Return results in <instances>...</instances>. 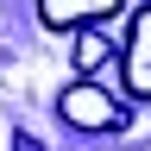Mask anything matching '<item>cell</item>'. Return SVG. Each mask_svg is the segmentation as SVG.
Wrapping results in <instances>:
<instances>
[{"label": "cell", "instance_id": "277c9868", "mask_svg": "<svg viewBox=\"0 0 151 151\" xmlns=\"http://www.w3.org/2000/svg\"><path fill=\"white\" fill-rule=\"evenodd\" d=\"M107 57H113V44H107V38L94 32V25H88V32H76V69H82L88 82H94V69H101Z\"/></svg>", "mask_w": 151, "mask_h": 151}, {"label": "cell", "instance_id": "6da1fadb", "mask_svg": "<svg viewBox=\"0 0 151 151\" xmlns=\"http://www.w3.org/2000/svg\"><path fill=\"white\" fill-rule=\"evenodd\" d=\"M57 113L76 126V132H113V126H126V107L113 101V94L101 88V82H69L63 94H57Z\"/></svg>", "mask_w": 151, "mask_h": 151}, {"label": "cell", "instance_id": "3957f363", "mask_svg": "<svg viewBox=\"0 0 151 151\" xmlns=\"http://www.w3.org/2000/svg\"><path fill=\"white\" fill-rule=\"evenodd\" d=\"M120 13V0H38V25L44 32H88Z\"/></svg>", "mask_w": 151, "mask_h": 151}, {"label": "cell", "instance_id": "7a4b0ae2", "mask_svg": "<svg viewBox=\"0 0 151 151\" xmlns=\"http://www.w3.org/2000/svg\"><path fill=\"white\" fill-rule=\"evenodd\" d=\"M120 82L132 101H151V6L132 13L126 25V44H120Z\"/></svg>", "mask_w": 151, "mask_h": 151}]
</instances>
